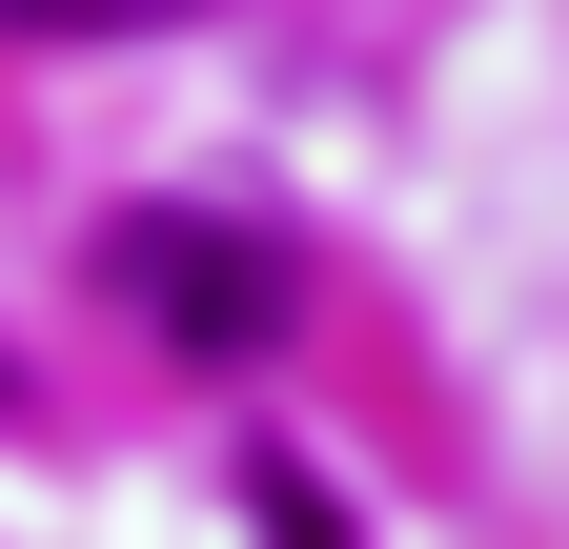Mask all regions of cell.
Segmentation results:
<instances>
[{
    "label": "cell",
    "mask_w": 569,
    "mask_h": 549,
    "mask_svg": "<svg viewBox=\"0 0 569 549\" xmlns=\"http://www.w3.org/2000/svg\"><path fill=\"white\" fill-rule=\"evenodd\" d=\"M122 306L163 326V347H203V367H264L284 347V244L224 224V203H142L122 224Z\"/></svg>",
    "instance_id": "1"
},
{
    "label": "cell",
    "mask_w": 569,
    "mask_h": 549,
    "mask_svg": "<svg viewBox=\"0 0 569 549\" xmlns=\"http://www.w3.org/2000/svg\"><path fill=\"white\" fill-rule=\"evenodd\" d=\"M0 21H61V41H122V21H163V0H0Z\"/></svg>",
    "instance_id": "2"
}]
</instances>
